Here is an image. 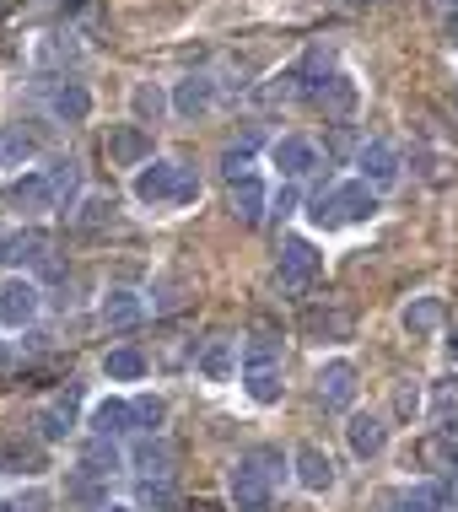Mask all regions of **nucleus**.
<instances>
[{"label": "nucleus", "instance_id": "nucleus-28", "mask_svg": "<svg viewBox=\"0 0 458 512\" xmlns=\"http://www.w3.org/2000/svg\"><path fill=\"white\" fill-rule=\"evenodd\" d=\"M76 469H87V475H97V480L119 475V469H124V453H119V442H108V437H92Z\"/></svg>", "mask_w": 458, "mask_h": 512}, {"label": "nucleus", "instance_id": "nucleus-16", "mask_svg": "<svg viewBox=\"0 0 458 512\" xmlns=\"http://www.w3.org/2000/svg\"><path fill=\"white\" fill-rule=\"evenodd\" d=\"M0 469H11V475H38V469H49V453L38 437H0Z\"/></svg>", "mask_w": 458, "mask_h": 512}, {"label": "nucleus", "instance_id": "nucleus-32", "mask_svg": "<svg viewBox=\"0 0 458 512\" xmlns=\"http://www.w3.org/2000/svg\"><path fill=\"white\" fill-rule=\"evenodd\" d=\"M103 372H108L114 383H141V378H146V356L135 351V345H119V351L103 356Z\"/></svg>", "mask_w": 458, "mask_h": 512}, {"label": "nucleus", "instance_id": "nucleus-24", "mask_svg": "<svg viewBox=\"0 0 458 512\" xmlns=\"http://www.w3.org/2000/svg\"><path fill=\"white\" fill-rule=\"evenodd\" d=\"M227 200H232V216H238L243 227H259V221H265V184H259L254 173H248V178H238Z\"/></svg>", "mask_w": 458, "mask_h": 512}, {"label": "nucleus", "instance_id": "nucleus-39", "mask_svg": "<svg viewBox=\"0 0 458 512\" xmlns=\"http://www.w3.org/2000/svg\"><path fill=\"white\" fill-rule=\"evenodd\" d=\"M97 512H135V507H124V502H108V507H97Z\"/></svg>", "mask_w": 458, "mask_h": 512}, {"label": "nucleus", "instance_id": "nucleus-29", "mask_svg": "<svg viewBox=\"0 0 458 512\" xmlns=\"http://www.w3.org/2000/svg\"><path fill=\"white\" fill-rule=\"evenodd\" d=\"M388 512H442V496H437V480L432 486H399L383 496Z\"/></svg>", "mask_w": 458, "mask_h": 512}, {"label": "nucleus", "instance_id": "nucleus-11", "mask_svg": "<svg viewBox=\"0 0 458 512\" xmlns=\"http://www.w3.org/2000/svg\"><path fill=\"white\" fill-rule=\"evenodd\" d=\"M356 168H362V184L372 189V195H378V189H394L399 184V151L388 141H362Z\"/></svg>", "mask_w": 458, "mask_h": 512}, {"label": "nucleus", "instance_id": "nucleus-27", "mask_svg": "<svg viewBox=\"0 0 458 512\" xmlns=\"http://www.w3.org/2000/svg\"><path fill=\"white\" fill-rule=\"evenodd\" d=\"M38 157V141L22 124H0V168H27Z\"/></svg>", "mask_w": 458, "mask_h": 512}, {"label": "nucleus", "instance_id": "nucleus-19", "mask_svg": "<svg viewBox=\"0 0 458 512\" xmlns=\"http://www.w3.org/2000/svg\"><path fill=\"white\" fill-rule=\"evenodd\" d=\"M97 313H103L108 329H135V324L146 318V297L130 292V286H114V292L103 297V308H97Z\"/></svg>", "mask_w": 458, "mask_h": 512}, {"label": "nucleus", "instance_id": "nucleus-7", "mask_svg": "<svg viewBox=\"0 0 458 512\" xmlns=\"http://www.w3.org/2000/svg\"><path fill=\"white\" fill-rule=\"evenodd\" d=\"M38 302H44L38 281H27V275H6V281H0V324H6V329H27L38 318Z\"/></svg>", "mask_w": 458, "mask_h": 512}, {"label": "nucleus", "instance_id": "nucleus-2", "mask_svg": "<svg viewBox=\"0 0 458 512\" xmlns=\"http://www.w3.org/2000/svg\"><path fill=\"white\" fill-rule=\"evenodd\" d=\"M281 448H248L227 475V491H232V512H270L275 507V480H281Z\"/></svg>", "mask_w": 458, "mask_h": 512}, {"label": "nucleus", "instance_id": "nucleus-43", "mask_svg": "<svg viewBox=\"0 0 458 512\" xmlns=\"http://www.w3.org/2000/svg\"><path fill=\"white\" fill-rule=\"evenodd\" d=\"M448 351H453V362H458V335H453V340H448Z\"/></svg>", "mask_w": 458, "mask_h": 512}, {"label": "nucleus", "instance_id": "nucleus-6", "mask_svg": "<svg viewBox=\"0 0 458 512\" xmlns=\"http://www.w3.org/2000/svg\"><path fill=\"white\" fill-rule=\"evenodd\" d=\"M318 248L308 238H281V292L286 297H302L313 286V275H318Z\"/></svg>", "mask_w": 458, "mask_h": 512}, {"label": "nucleus", "instance_id": "nucleus-41", "mask_svg": "<svg viewBox=\"0 0 458 512\" xmlns=\"http://www.w3.org/2000/svg\"><path fill=\"white\" fill-rule=\"evenodd\" d=\"M189 512H216V507H211V502H194V507H189Z\"/></svg>", "mask_w": 458, "mask_h": 512}, {"label": "nucleus", "instance_id": "nucleus-25", "mask_svg": "<svg viewBox=\"0 0 458 512\" xmlns=\"http://www.w3.org/2000/svg\"><path fill=\"white\" fill-rule=\"evenodd\" d=\"M200 372H205L211 383H232V372H238V340L216 335V340L200 351Z\"/></svg>", "mask_w": 458, "mask_h": 512}, {"label": "nucleus", "instance_id": "nucleus-5", "mask_svg": "<svg viewBox=\"0 0 458 512\" xmlns=\"http://www.w3.org/2000/svg\"><path fill=\"white\" fill-rule=\"evenodd\" d=\"M0 265L11 270H38V275H60V259H54V238L44 227H22L11 238H0Z\"/></svg>", "mask_w": 458, "mask_h": 512}, {"label": "nucleus", "instance_id": "nucleus-12", "mask_svg": "<svg viewBox=\"0 0 458 512\" xmlns=\"http://www.w3.org/2000/svg\"><path fill=\"white\" fill-rule=\"evenodd\" d=\"M356 367L351 362H324L318 367V405L324 410H351L356 405Z\"/></svg>", "mask_w": 458, "mask_h": 512}, {"label": "nucleus", "instance_id": "nucleus-36", "mask_svg": "<svg viewBox=\"0 0 458 512\" xmlns=\"http://www.w3.org/2000/svg\"><path fill=\"white\" fill-rule=\"evenodd\" d=\"M130 410H135V432H141V437H146V432H157V426L168 421V405H162L157 394H135V399H130Z\"/></svg>", "mask_w": 458, "mask_h": 512}, {"label": "nucleus", "instance_id": "nucleus-14", "mask_svg": "<svg viewBox=\"0 0 458 512\" xmlns=\"http://www.w3.org/2000/svg\"><path fill=\"white\" fill-rule=\"evenodd\" d=\"M76 389H65L60 399H54V405H44V410H38V442H44V448H49V442H65V437H71L76 432Z\"/></svg>", "mask_w": 458, "mask_h": 512}, {"label": "nucleus", "instance_id": "nucleus-21", "mask_svg": "<svg viewBox=\"0 0 458 512\" xmlns=\"http://www.w3.org/2000/svg\"><path fill=\"white\" fill-rule=\"evenodd\" d=\"M130 432H135V410H130V399H103V405H92V437L119 442V437H130Z\"/></svg>", "mask_w": 458, "mask_h": 512}, {"label": "nucleus", "instance_id": "nucleus-9", "mask_svg": "<svg viewBox=\"0 0 458 512\" xmlns=\"http://www.w3.org/2000/svg\"><path fill=\"white\" fill-rule=\"evenodd\" d=\"M103 151H108L114 168H146L151 162V130H141V124H108Z\"/></svg>", "mask_w": 458, "mask_h": 512}, {"label": "nucleus", "instance_id": "nucleus-38", "mask_svg": "<svg viewBox=\"0 0 458 512\" xmlns=\"http://www.w3.org/2000/svg\"><path fill=\"white\" fill-rule=\"evenodd\" d=\"M448 44H453V54H458V11L448 17Z\"/></svg>", "mask_w": 458, "mask_h": 512}, {"label": "nucleus", "instance_id": "nucleus-18", "mask_svg": "<svg viewBox=\"0 0 458 512\" xmlns=\"http://www.w3.org/2000/svg\"><path fill=\"white\" fill-rule=\"evenodd\" d=\"M270 162L281 168V178H308L318 168V146L302 141V135H286V141L270 146Z\"/></svg>", "mask_w": 458, "mask_h": 512}, {"label": "nucleus", "instance_id": "nucleus-4", "mask_svg": "<svg viewBox=\"0 0 458 512\" xmlns=\"http://www.w3.org/2000/svg\"><path fill=\"white\" fill-rule=\"evenodd\" d=\"M372 211H378V195L362 184V178H345V184H335L329 195L313 200V227L335 232V227H356V221H367Z\"/></svg>", "mask_w": 458, "mask_h": 512}, {"label": "nucleus", "instance_id": "nucleus-33", "mask_svg": "<svg viewBox=\"0 0 458 512\" xmlns=\"http://www.w3.org/2000/svg\"><path fill=\"white\" fill-rule=\"evenodd\" d=\"M130 103H135V124H141V130H146V124H157L162 114H168V92H162L157 81H141V87L130 92Z\"/></svg>", "mask_w": 458, "mask_h": 512}, {"label": "nucleus", "instance_id": "nucleus-30", "mask_svg": "<svg viewBox=\"0 0 458 512\" xmlns=\"http://www.w3.org/2000/svg\"><path fill=\"white\" fill-rule=\"evenodd\" d=\"M38 173L49 178V189H54V200H60V205H71L81 195V162L76 157H54L49 168H38Z\"/></svg>", "mask_w": 458, "mask_h": 512}, {"label": "nucleus", "instance_id": "nucleus-22", "mask_svg": "<svg viewBox=\"0 0 458 512\" xmlns=\"http://www.w3.org/2000/svg\"><path fill=\"white\" fill-rule=\"evenodd\" d=\"M415 459H421L426 469H437V475H453V469H458V426H448V432H432V437H421Z\"/></svg>", "mask_w": 458, "mask_h": 512}, {"label": "nucleus", "instance_id": "nucleus-31", "mask_svg": "<svg viewBox=\"0 0 458 512\" xmlns=\"http://www.w3.org/2000/svg\"><path fill=\"white\" fill-rule=\"evenodd\" d=\"M65 502H76V507H108V480L87 475V469H71V475H65Z\"/></svg>", "mask_w": 458, "mask_h": 512}, {"label": "nucleus", "instance_id": "nucleus-37", "mask_svg": "<svg viewBox=\"0 0 458 512\" xmlns=\"http://www.w3.org/2000/svg\"><path fill=\"white\" fill-rule=\"evenodd\" d=\"M394 410L415 415V410H421V389H415V383H399V389H394Z\"/></svg>", "mask_w": 458, "mask_h": 512}, {"label": "nucleus", "instance_id": "nucleus-17", "mask_svg": "<svg viewBox=\"0 0 458 512\" xmlns=\"http://www.w3.org/2000/svg\"><path fill=\"white\" fill-rule=\"evenodd\" d=\"M345 442H351V453H356V459H378V453L388 448V426L378 421V415L356 410L351 421H345Z\"/></svg>", "mask_w": 458, "mask_h": 512}, {"label": "nucleus", "instance_id": "nucleus-13", "mask_svg": "<svg viewBox=\"0 0 458 512\" xmlns=\"http://www.w3.org/2000/svg\"><path fill=\"white\" fill-rule=\"evenodd\" d=\"M291 464H297V486H302V491L324 496L329 486H335V459H329V453L318 448V442H302Z\"/></svg>", "mask_w": 458, "mask_h": 512}, {"label": "nucleus", "instance_id": "nucleus-35", "mask_svg": "<svg viewBox=\"0 0 458 512\" xmlns=\"http://www.w3.org/2000/svg\"><path fill=\"white\" fill-rule=\"evenodd\" d=\"M173 507H178L173 480H141V491H135V512H173Z\"/></svg>", "mask_w": 458, "mask_h": 512}, {"label": "nucleus", "instance_id": "nucleus-26", "mask_svg": "<svg viewBox=\"0 0 458 512\" xmlns=\"http://www.w3.org/2000/svg\"><path fill=\"white\" fill-rule=\"evenodd\" d=\"M442 318H448V313H442V297H415L405 308V335L410 340H432L442 329Z\"/></svg>", "mask_w": 458, "mask_h": 512}, {"label": "nucleus", "instance_id": "nucleus-34", "mask_svg": "<svg viewBox=\"0 0 458 512\" xmlns=\"http://www.w3.org/2000/svg\"><path fill=\"white\" fill-rule=\"evenodd\" d=\"M114 195H87L81 200V211H76V227L81 232H103V227H114Z\"/></svg>", "mask_w": 458, "mask_h": 512}, {"label": "nucleus", "instance_id": "nucleus-44", "mask_svg": "<svg viewBox=\"0 0 458 512\" xmlns=\"http://www.w3.org/2000/svg\"><path fill=\"white\" fill-rule=\"evenodd\" d=\"M442 6H448V11H458V0H442Z\"/></svg>", "mask_w": 458, "mask_h": 512}, {"label": "nucleus", "instance_id": "nucleus-8", "mask_svg": "<svg viewBox=\"0 0 458 512\" xmlns=\"http://www.w3.org/2000/svg\"><path fill=\"white\" fill-rule=\"evenodd\" d=\"M38 92H44L49 114L60 119V124H81V119L92 114V92L81 87V81H71V76H49Z\"/></svg>", "mask_w": 458, "mask_h": 512}, {"label": "nucleus", "instance_id": "nucleus-20", "mask_svg": "<svg viewBox=\"0 0 458 512\" xmlns=\"http://www.w3.org/2000/svg\"><path fill=\"white\" fill-rule=\"evenodd\" d=\"M11 205H17V211H27V216L60 211V200H54V189H49L44 173H22L17 184H11Z\"/></svg>", "mask_w": 458, "mask_h": 512}, {"label": "nucleus", "instance_id": "nucleus-3", "mask_svg": "<svg viewBox=\"0 0 458 512\" xmlns=\"http://www.w3.org/2000/svg\"><path fill=\"white\" fill-rule=\"evenodd\" d=\"M135 200L141 205H189V200H200V178L184 162H151V168H135Z\"/></svg>", "mask_w": 458, "mask_h": 512}, {"label": "nucleus", "instance_id": "nucleus-1", "mask_svg": "<svg viewBox=\"0 0 458 512\" xmlns=\"http://www.w3.org/2000/svg\"><path fill=\"white\" fill-rule=\"evenodd\" d=\"M243 389L254 405H281V335L270 318H254L243 340Z\"/></svg>", "mask_w": 458, "mask_h": 512}, {"label": "nucleus", "instance_id": "nucleus-23", "mask_svg": "<svg viewBox=\"0 0 458 512\" xmlns=\"http://www.w3.org/2000/svg\"><path fill=\"white\" fill-rule=\"evenodd\" d=\"M302 335L308 340H351V313L345 308H308L302 313Z\"/></svg>", "mask_w": 458, "mask_h": 512}, {"label": "nucleus", "instance_id": "nucleus-40", "mask_svg": "<svg viewBox=\"0 0 458 512\" xmlns=\"http://www.w3.org/2000/svg\"><path fill=\"white\" fill-rule=\"evenodd\" d=\"M11 367V351H6V345H0V372H6Z\"/></svg>", "mask_w": 458, "mask_h": 512}, {"label": "nucleus", "instance_id": "nucleus-42", "mask_svg": "<svg viewBox=\"0 0 458 512\" xmlns=\"http://www.w3.org/2000/svg\"><path fill=\"white\" fill-rule=\"evenodd\" d=\"M0 512H22V502H0Z\"/></svg>", "mask_w": 458, "mask_h": 512}, {"label": "nucleus", "instance_id": "nucleus-10", "mask_svg": "<svg viewBox=\"0 0 458 512\" xmlns=\"http://www.w3.org/2000/svg\"><path fill=\"white\" fill-rule=\"evenodd\" d=\"M124 469H135L141 480H173V442L162 432H146L130 453H124Z\"/></svg>", "mask_w": 458, "mask_h": 512}, {"label": "nucleus", "instance_id": "nucleus-15", "mask_svg": "<svg viewBox=\"0 0 458 512\" xmlns=\"http://www.w3.org/2000/svg\"><path fill=\"white\" fill-rule=\"evenodd\" d=\"M168 108H173V114H184V119L211 114V108H216V81H211V76H184V81L173 87Z\"/></svg>", "mask_w": 458, "mask_h": 512}]
</instances>
